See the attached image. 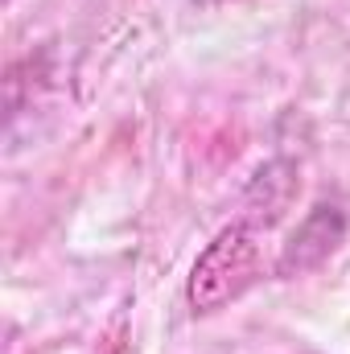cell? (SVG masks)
Listing matches in <instances>:
<instances>
[{
	"label": "cell",
	"mask_w": 350,
	"mask_h": 354,
	"mask_svg": "<svg viewBox=\"0 0 350 354\" xmlns=\"http://www.w3.org/2000/svg\"><path fill=\"white\" fill-rule=\"evenodd\" d=\"M256 239L243 231V227H227L210 248L206 256L194 264L190 276V305L194 313H210L219 305H227L231 297H239L252 276H256Z\"/></svg>",
	"instance_id": "obj_1"
}]
</instances>
